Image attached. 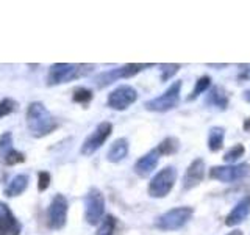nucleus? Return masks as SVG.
Returning <instances> with one entry per match:
<instances>
[{
  "label": "nucleus",
  "instance_id": "obj_23",
  "mask_svg": "<svg viewBox=\"0 0 250 235\" xmlns=\"http://www.w3.org/2000/svg\"><path fill=\"white\" fill-rule=\"evenodd\" d=\"M2 162L5 164H8V166H14V164L25 162V154L16 151V149H10V151L2 155Z\"/></svg>",
  "mask_w": 250,
  "mask_h": 235
},
{
  "label": "nucleus",
  "instance_id": "obj_2",
  "mask_svg": "<svg viewBox=\"0 0 250 235\" xmlns=\"http://www.w3.org/2000/svg\"><path fill=\"white\" fill-rule=\"evenodd\" d=\"M94 69L92 65H70V63H55L47 74V85L55 86L61 83L72 82L75 78L88 75Z\"/></svg>",
  "mask_w": 250,
  "mask_h": 235
},
{
  "label": "nucleus",
  "instance_id": "obj_27",
  "mask_svg": "<svg viewBox=\"0 0 250 235\" xmlns=\"http://www.w3.org/2000/svg\"><path fill=\"white\" fill-rule=\"evenodd\" d=\"M180 68H182L180 65H161V80L167 82L178 72Z\"/></svg>",
  "mask_w": 250,
  "mask_h": 235
},
{
  "label": "nucleus",
  "instance_id": "obj_5",
  "mask_svg": "<svg viewBox=\"0 0 250 235\" xmlns=\"http://www.w3.org/2000/svg\"><path fill=\"white\" fill-rule=\"evenodd\" d=\"M177 180V169L174 166H166L160 169L148 184V194L152 198H166L174 188Z\"/></svg>",
  "mask_w": 250,
  "mask_h": 235
},
{
  "label": "nucleus",
  "instance_id": "obj_21",
  "mask_svg": "<svg viewBox=\"0 0 250 235\" xmlns=\"http://www.w3.org/2000/svg\"><path fill=\"white\" fill-rule=\"evenodd\" d=\"M178 147H180L178 140L174 138V137H167V138H164L161 141L156 149H158L160 155H172V154H175L178 151Z\"/></svg>",
  "mask_w": 250,
  "mask_h": 235
},
{
  "label": "nucleus",
  "instance_id": "obj_24",
  "mask_svg": "<svg viewBox=\"0 0 250 235\" xmlns=\"http://www.w3.org/2000/svg\"><path fill=\"white\" fill-rule=\"evenodd\" d=\"M114 231H116V218L111 215H106L102 219L100 227L96 235H114Z\"/></svg>",
  "mask_w": 250,
  "mask_h": 235
},
{
  "label": "nucleus",
  "instance_id": "obj_3",
  "mask_svg": "<svg viewBox=\"0 0 250 235\" xmlns=\"http://www.w3.org/2000/svg\"><path fill=\"white\" fill-rule=\"evenodd\" d=\"M194 210L191 207H175L167 210L155 219V227L160 231H177L183 227L192 218Z\"/></svg>",
  "mask_w": 250,
  "mask_h": 235
},
{
  "label": "nucleus",
  "instance_id": "obj_25",
  "mask_svg": "<svg viewBox=\"0 0 250 235\" xmlns=\"http://www.w3.org/2000/svg\"><path fill=\"white\" fill-rule=\"evenodd\" d=\"M72 100L77 102V104H88V102L92 100V91L84 88V86H78V88L74 90V94H72Z\"/></svg>",
  "mask_w": 250,
  "mask_h": 235
},
{
  "label": "nucleus",
  "instance_id": "obj_32",
  "mask_svg": "<svg viewBox=\"0 0 250 235\" xmlns=\"http://www.w3.org/2000/svg\"><path fill=\"white\" fill-rule=\"evenodd\" d=\"M244 99H246V100L249 102V104H250V90L244 93Z\"/></svg>",
  "mask_w": 250,
  "mask_h": 235
},
{
  "label": "nucleus",
  "instance_id": "obj_18",
  "mask_svg": "<svg viewBox=\"0 0 250 235\" xmlns=\"http://www.w3.org/2000/svg\"><path fill=\"white\" fill-rule=\"evenodd\" d=\"M127 154H128V141L125 138H119L111 144V147H109V151L106 154V160L111 163H117L124 160L125 157H127Z\"/></svg>",
  "mask_w": 250,
  "mask_h": 235
},
{
  "label": "nucleus",
  "instance_id": "obj_15",
  "mask_svg": "<svg viewBox=\"0 0 250 235\" xmlns=\"http://www.w3.org/2000/svg\"><path fill=\"white\" fill-rule=\"evenodd\" d=\"M249 213H250V194L244 196V198H241V201H238V204L233 207V210L227 215L225 224L229 227L238 226L249 216Z\"/></svg>",
  "mask_w": 250,
  "mask_h": 235
},
{
  "label": "nucleus",
  "instance_id": "obj_14",
  "mask_svg": "<svg viewBox=\"0 0 250 235\" xmlns=\"http://www.w3.org/2000/svg\"><path fill=\"white\" fill-rule=\"evenodd\" d=\"M158 162H160L158 149H152V151H148L135 163V172L139 177H148L155 171V168L158 166Z\"/></svg>",
  "mask_w": 250,
  "mask_h": 235
},
{
  "label": "nucleus",
  "instance_id": "obj_29",
  "mask_svg": "<svg viewBox=\"0 0 250 235\" xmlns=\"http://www.w3.org/2000/svg\"><path fill=\"white\" fill-rule=\"evenodd\" d=\"M11 144H13V135L10 132H5L3 135L0 137V151H2L3 154L8 152L10 149H13Z\"/></svg>",
  "mask_w": 250,
  "mask_h": 235
},
{
  "label": "nucleus",
  "instance_id": "obj_9",
  "mask_svg": "<svg viewBox=\"0 0 250 235\" xmlns=\"http://www.w3.org/2000/svg\"><path fill=\"white\" fill-rule=\"evenodd\" d=\"M138 99V93L136 90L130 85H121L117 86L114 91L108 94V100L106 104L109 108L117 110V112H122V110H127L130 105H133Z\"/></svg>",
  "mask_w": 250,
  "mask_h": 235
},
{
  "label": "nucleus",
  "instance_id": "obj_16",
  "mask_svg": "<svg viewBox=\"0 0 250 235\" xmlns=\"http://www.w3.org/2000/svg\"><path fill=\"white\" fill-rule=\"evenodd\" d=\"M205 104L209 107L219 108V110H225L229 107V96H227V93L222 86H214V88H211L207 93Z\"/></svg>",
  "mask_w": 250,
  "mask_h": 235
},
{
  "label": "nucleus",
  "instance_id": "obj_12",
  "mask_svg": "<svg viewBox=\"0 0 250 235\" xmlns=\"http://www.w3.org/2000/svg\"><path fill=\"white\" fill-rule=\"evenodd\" d=\"M205 177V162L202 159H195L189 166H188L185 176H183V188L185 190H192Z\"/></svg>",
  "mask_w": 250,
  "mask_h": 235
},
{
  "label": "nucleus",
  "instance_id": "obj_30",
  "mask_svg": "<svg viewBox=\"0 0 250 235\" xmlns=\"http://www.w3.org/2000/svg\"><path fill=\"white\" fill-rule=\"evenodd\" d=\"M238 80L239 82H250V65H242V66H239Z\"/></svg>",
  "mask_w": 250,
  "mask_h": 235
},
{
  "label": "nucleus",
  "instance_id": "obj_8",
  "mask_svg": "<svg viewBox=\"0 0 250 235\" xmlns=\"http://www.w3.org/2000/svg\"><path fill=\"white\" fill-rule=\"evenodd\" d=\"M250 176V164H225V166H213L209 169V177L224 184L238 182V180L247 179Z\"/></svg>",
  "mask_w": 250,
  "mask_h": 235
},
{
  "label": "nucleus",
  "instance_id": "obj_1",
  "mask_svg": "<svg viewBox=\"0 0 250 235\" xmlns=\"http://www.w3.org/2000/svg\"><path fill=\"white\" fill-rule=\"evenodd\" d=\"M27 127L35 138H42L58 127V121L41 102H31L27 108Z\"/></svg>",
  "mask_w": 250,
  "mask_h": 235
},
{
  "label": "nucleus",
  "instance_id": "obj_6",
  "mask_svg": "<svg viewBox=\"0 0 250 235\" xmlns=\"http://www.w3.org/2000/svg\"><path fill=\"white\" fill-rule=\"evenodd\" d=\"M147 68H153L152 63H147V65H141V63H130V65H124L121 68H116L111 70H106V72H102L96 78V85L99 88H105V86L111 85L116 80H121V78H130L133 75H136L141 70H144Z\"/></svg>",
  "mask_w": 250,
  "mask_h": 235
},
{
  "label": "nucleus",
  "instance_id": "obj_13",
  "mask_svg": "<svg viewBox=\"0 0 250 235\" xmlns=\"http://www.w3.org/2000/svg\"><path fill=\"white\" fill-rule=\"evenodd\" d=\"M21 224L6 204L0 202V235H19Z\"/></svg>",
  "mask_w": 250,
  "mask_h": 235
},
{
  "label": "nucleus",
  "instance_id": "obj_7",
  "mask_svg": "<svg viewBox=\"0 0 250 235\" xmlns=\"http://www.w3.org/2000/svg\"><path fill=\"white\" fill-rule=\"evenodd\" d=\"M105 213V198L99 188H91L84 196V219L91 226L99 224Z\"/></svg>",
  "mask_w": 250,
  "mask_h": 235
},
{
  "label": "nucleus",
  "instance_id": "obj_17",
  "mask_svg": "<svg viewBox=\"0 0 250 235\" xmlns=\"http://www.w3.org/2000/svg\"><path fill=\"white\" fill-rule=\"evenodd\" d=\"M27 188H28V176L18 174L8 182L3 193H5V196H8V198H16V196H19L25 191Z\"/></svg>",
  "mask_w": 250,
  "mask_h": 235
},
{
  "label": "nucleus",
  "instance_id": "obj_22",
  "mask_svg": "<svg viewBox=\"0 0 250 235\" xmlns=\"http://www.w3.org/2000/svg\"><path fill=\"white\" fill-rule=\"evenodd\" d=\"M244 154H246V147L244 146H242V144H234V146H231L229 151L225 152L224 162L229 163V164H233L234 162H238Z\"/></svg>",
  "mask_w": 250,
  "mask_h": 235
},
{
  "label": "nucleus",
  "instance_id": "obj_10",
  "mask_svg": "<svg viewBox=\"0 0 250 235\" xmlns=\"http://www.w3.org/2000/svg\"><path fill=\"white\" fill-rule=\"evenodd\" d=\"M113 132V125L111 122H100L96 129H94V132L91 133V135L86 138L83 141L82 144V154L83 155H92L94 152L97 151V149H100L102 146H104L105 141L109 138V135H111Z\"/></svg>",
  "mask_w": 250,
  "mask_h": 235
},
{
  "label": "nucleus",
  "instance_id": "obj_4",
  "mask_svg": "<svg viewBox=\"0 0 250 235\" xmlns=\"http://www.w3.org/2000/svg\"><path fill=\"white\" fill-rule=\"evenodd\" d=\"M182 80H177L172 83L169 88L164 91L161 96L147 100L144 107L148 112H169V110L175 108L180 104V91H182Z\"/></svg>",
  "mask_w": 250,
  "mask_h": 235
},
{
  "label": "nucleus",
  "instance_id": "obj_33",
  "mask_svg": "<svg viewBox=\"0 0 250 235\" xmlns=\"http://www.w3.org/2000/svg\"><path fill=\"white\" fill-rule=\"evenodd\" d=\"M229 235H242V232H241V231H233V232H230Z\"/></svg>",
  "mask_w": 250,
  "mask_h": 235
},
{
  "label": "nucleus",
  "instance_id": "obj_20",
  "mask_svg": "<svg viewBox=\"0 0 250 235\" xmlns=\"http://www.w3.org/2000/svg\"><path fill=\"white\" fill-rule=\"evenodd\" d=\"M209 85H211V78H209V75H202V77H199V80L195 82V86H194V90H192V93L188 96V99L186 100H195L199 96H202L203 93H205L208 88H209Z\"/></svg>",
  "mask_w": 250,
  "mask_h": 235
},
{
  "label": "nucleus",
  "instance_id": "obj_26",
  "mask_svg": "<svg viewBox=\"0 0 250 235\" xmlns=\"http://www.w3.org/2000/svg\"><path fill=\"white\" fill-rule=\"evenodd\" d=\"M18 107L19 104L11 97H5L3 100H0V118H5L8 115L18 112Z\"/></svg>",
  "mask_w": 250,
  "mask_h": 235
},
{
  "label": "nucleus",
  "instance_id": "obj_19",
  "mask_svg": "<svg viewBox=\"0 0 250 235\" xmlns=\"http://www.w3.org/2000/svg\"><path fill=\"white\" fill-rule=\"evenodd\" d=\"M225 130L222 127H213L208 133V147L211 152H217L224 147Z\"/></svg>",
  "mask_w": 250,
  "mask_h": 235
},
{
  "label": "nucleus",
  "instance_id": "obj_11",
  "mask_svg": "<svg viewBox=\"0 0 250 235\" xmlns=\"http://www.w3.org/2000/svg\"><path fill=\"white\" fill-rule=\"evenodd\" d=\"M67 210H69V204H67L66 196L55 194V198L52 199L50 207H49V226L52 229L60 231L66 226Z\"/></svg>",
  "mask_w": 250,
  "mask_h": 235
},
{
  "label": "nucleus",
  "instance_id": "obj_28",
  "mask_svg": "<svg viewBox=\"0 0 250 235\" xmlns=\"http://www.w3.org/2000/svg\"><path fill=\"white\" fill-rule=\"evenodd\" d=\"M50 182H52V177L47 171H41L38 174V188L39 191H45L47 188L50 187Z\"/></svg>",
  "mask_w": 250,
  "mask_h": 235
},
{
  "label": "nucleus",
  "instance_id": "obj_31",
  "mask_svg": "<svg viewBox=\"0 0 250 235\" xmlns=\"http://www.w3.org/2000/svg\"><path fill=\"white\" fill-rule=\"evenodd\" d=\"M242 127H244L246 132H250V118H247V119L244 121V125H242Z\"/></svg>",
  "mask_w": 250,
  "mask_h": 235
}]
</instances>
